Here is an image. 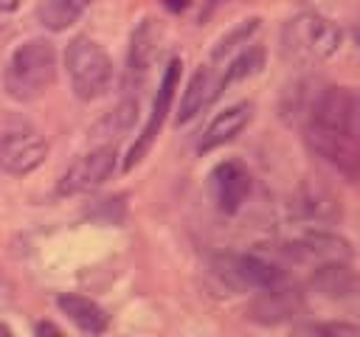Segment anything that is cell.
<instances>
[{"mask_svg": "<svg viewBox=\"0 0 360 337\" xmlns=\"http://www.w3.org/2000/svg\"><path fill=\"white\" fill-rule=\"evenodd\" d=\"M307 149L340 171L346 180L357 177L360 140H357V95L349 87H323L312 93L304 115Z\"/></svg>", "mask_w": 360, "mask_h": 337, "instance_id": "6da1fadb", "label": "cell"}, {"mask_svg": "<svg viewBox=\"0 0 360 337\" xmlns=\"http://www.w3.org/2000/svg\"><path fill=\"white\" fill-rule=\"evenodd\" d=\"M56 48L45 37L25 39L14 48L3 70V87L14 101H37L56 81Z\"/></svg>", "mask_w": 360, "mask_h": 337, "instance_id": "7a4b0ae2", "label": "cell"}, {"mask_svg": "<svg viewBox=\"0 0 360 337\" xmlns=\"http://www.w3.org/2000/svg\"><path fill=\"white\" fill-rule=\"evenodd\" d=\"M343 42L340 28L321 14H298L281 28V51L295 65H318L338 53Z\"/></svg>", "mask_w": 360, "mask_h": 337, "instance_id": "3957f363", "label": "cell"}, {"mask_svg": "<svg viewBox=\"0 0 360 337\" xmlns=\"http://www.w3.org/2000/svg\"><path fill=\"white\" fill-rule=\"evenodd\" d=\"M65 70L70 90L79 101H96L107 95L112 84V59L90 37H73L65 48Z\"/></svg>", "mask_w": 360, "mask_h": 337, "instance_id": "277c9868", "label": "cell"}, {"mask_svg": "<svg viewBox=\"0 0 360 337\" xmlns=\"http://www.w3.org/2000/svg\"><path fill=\"white\" fill-rule=\"evenodd\" d=\"M211 272L236 292H245V289L259 292V289L284 284V272L273 261L253 253H219L211 258Z\"/></svg>", "mask_w": 360, "mask_h": 337, "instance_id": "5b68a950", "label": "cell"}, {"mask_svg": "<svg viewBox=\"0 0 360 337\" xmlns=\"http://www.w3.org/2000/svg\"><path fill=\"white\" fill-rule=\"evenodd\" d=\"M45 154H48V140L28 121L11 118L0 126V166L8 174L17 177L31 174L34 168L42 166Z\"/></svg>", "mask_w": 360, "mask_h": 337, "instance_id": "8992f818", "label": "cell"}, {"mask_svg": "<svg viewBox=\"0 0 360 337\" xmlns=\"http://www.w3.org/2000/svg\"><path fill=\"white\" fill-rule=\"evenodd\" d=\"M115 163H118L115 143H96L65 168V174L56 183V191L62 197L90 194V191H96L98 185H104L112 177Z\"/></svg>", "mask_w": 360, "mask_h": 337, "instance_id": "52a82bcc", "label": "cell"}, {"mask_svg": "<svg viewBox=\"0 0 360 337\" xmlns=\"http://www.w3.org/2000/svg\"><path fill=\"white\" fill-rule=\"evenodd\" d=\"M180 73H183V62H180V59H172V62L166 65L163 76H160V84H158V93H155V101H152V112H149V118H146L141 135L135 138V143H132L129 152H127V160H124V168H127V171L135 168V166L146 157V152L152 149V143L158 140V135H160V129H163V121H166V115H169V110H172L174 93H177V87H180Z\"/></svg>", "mask_w": 360, "mask_h": 337, "instance_id": "ba28073f", "label": "cell"}, {"mask_svg": "<svg viewBox=\"0 0 360 337\" xmlns=\"http://www.w3.org/2000/svg\"><path fill=\"white\" fill-rule=\"evenodd\" d=\"M222 93H225V87H222V65H214V62L200 65L197 73L188 79L183 95H180L174 121H177V124L194 121V118H197L202 110H208Z\"/></svg>", "mask_w": 360, "mask_h": 337, "instance_id": "9c48e42d", "label": "cell"}, {"mask_svg": "<svg viewBox=\"0 0 360 337\" xmlns=\"http://www.w3.org/2000/svg\"><path fill=\"white\" fill-rule=\"evenodd\" d=\"M208 188L222 213H236L250 194V171L239 160H222L208 174Z\"/></svg>", "mask_w": 360, "mask_h": 337, "instance_id": "30bf717a", "label": "cell"}, {"mask_svg": "<svg viewBox=\"0 0 360 337\" xmlns=\"http://www.w3.org/2000/svg\"><path fill=\"white\" fill-rule=\"evenodd\" d=\"M301 309H304L301 292H295L284 284H276V286L256 292V298L248 303V317L259 326H278V323L295 317Z\"/></svg>", "mask_w": 360, "mask_h": 337, "instance_id": "8fae6325", "label": "cell"}, {"mask_svg": "<svg viewBox=\"0 0 360 337\" xmlns=\"http://www.w3.org/2000/svg\"><path fill=\"white\" fill-rule=\"evenodd\" d=\"M253 118V104L250 101H239V104H231L225 107L222 112H217L211 118V124L202 129V138L197 143L200 152H214L219 146H225L228 140H233Z\"/></svg>", "mask_w": 360, "mask_h": 337, "instance_id": "7c38bea8", "label": "cell"}, {"mask_svg": "<svg viewBox=\"0 0 360 337\" xmlns=\"http://www.w3.org/2000/svg\"><path fill=\"white\" fill-rule=\"evenodd\" d=\"M290 253L304 258V261H315V264H326V261H352V247L346 239L335 236V233H323V230H309L301 239H295L290 244Z\"/></svg>", "mask_w": 360, "mask_h": 337, "instance_id": "4fadbf2b", "label": "cell"}, {"mask_svg": "<svg viewBox=\"0 0 360 337\" xmlns=\"http://www.w3.org/2000/svg\"><path fill=\"white\" fill-rule=\"evenodd\" d=\"M56 309L84 334L107 331V312L96 300H90L84 295H59L56 298Z\"/></svg>", "mask_w": 360, "mask_h": 337, "instance_id": "5bb4252c", "label": "cell"}, {"mask_svg": "<svg viewBox=\"0 0 360 337\" xmlns=\"http://www.w3.org/2000/svg\"><path fill=\"white\" fill-rule=\"evenodd\" d=\"M158 53V31L152 25V20H143L135 31H132V42H129V62H127V79L129 84H141L152 67V59Z\"/></svg>", "mask_w": 360, "mask_h": 337, "instance_id": "9a60e30c", "label": "cell"}, {"mask_svg": "<svg viewBox=\"0 0 360 337\" xmlns=\"http://www.w3.org/2000/svg\"><path fill=\"white\" fill-rule=\"evenodd\" d=\"M90 3L93 0H42L37 17L48 31H68L90 8Z\"/></svg>", "mask_w": 360, "mask_h": 337, "instance_id": "2e32d148", "label": "cell"}, {"mask_svg": "<svg viewBox=\"0 0 360 337\" xmlns=\"http://www.w3.org/2000/svg\"><path fill=\"white\" fill-rule=\"evenodd\" d=\"M312 284L329 298H346L354 292V272L349 261H326V264H318Z\"/></svg>", "mask_w": 360, "mask_h": 337, "instance_id": "e0dca14e", "label": "cell"}, {"mask_svg": "<svg viewBox=\"0 0 360 337\" xmlns=\"http://www.w3.org/2000/svg\"><path fill=\"white\" fill-rule=\"evenodd\" d=\"M135 112H138V101H124V104H118L107 118H101V121L96 124L93 138L101 140V143H112V140H118V138L132 126Z\"/></svg>", "mask_w": 360, "mask_h": 337, "instance_id": "ac0fdd59", "label": "cell"}, {"mask_svg": "<svg viewBox=\"0 0 360 337\" xmlns=\"http://www.w3.org/2000/svg\"><path fill=\"white\" fill-rule=\"evenodd\" d=\"M259 31V20L253 17V20H245V22H239L236 28H231L217 45H214V51H211V59L208 62H214V65H225L233 53H239L248 42H250V37Z\"/></svg>", "mask_w": 360, "mask_h": 337, "instance_id": "d6986e66", "label": "cell"}, {"mask_svg": "<svg viewBox=\"0 0 360 337\" xmlns=\"http://www.w3.org/2000/svg\"><path fill=\"white\" fill-rule=\"evenodd\" d=\"M307 331L312 334H357V326H349V323H315V326H307Z\"/></svg>", "mask_w": 360, "mask_h": 337, "instance_id": "ffe728a7", "label": "cell"}, {"mask_svg": "<svg viewBox=\"0 0 360 337\" xmlns=\"http://www.w3.org/2000/svg\"><path fill=\"white\" fill-rule=\"evenodd\" d=\"M34 331H37V334H59V329H56L53 323H37Z\"/></svg>", "mask_w": 360, "mask_h": 337, "instance_id": "44dd1931", "label": "cell"}, {"mask_svg": "<svg viewBox=\"0 0 360 337\" xmlns=\"http://www.w3.org/2000/svg\"><path fill=\"white\" fill-rule=\"evenodd\" d=\"M20 6V0H0V11H14Z\"/></svg>", "mask_w": 360, "mask_h": 337, "instance_id": "7402d4cb", "label": "cell"}]
</instances>
